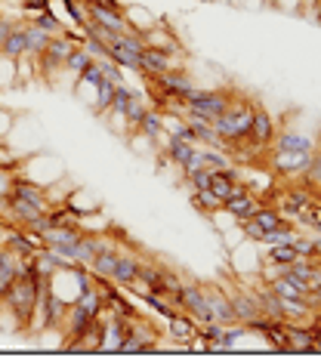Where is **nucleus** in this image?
<instances>
[{
    "mask_svg": "<svg viewBox=\"0 0 321 361\" xmlns=\"http://www.w3.org/2000/svg\"><path fill=\"white\" fill-rule=\"evenodd\" d=\"M253 99L247 96H235V102L226 108L223 114H219L217 121H213V133H217L219 139V151H235L241 148V142H244L247 130H251V118H253Z\"/></svg>",
    "mask_w": 321,
    "mask_h": 361,
    "instance_id": "obj_1",
    "label": "nucleus"
},
{
    "mask_svg": "<svg viewBox=\"0 0 321 361\" xmlns=\"http://www.w3.org/2000/svg\"><path fill=\"white\" fill-rule=\"evenodd\" d=\"M235 96H238L235 86H223V90H198L195 86L182 102H173V108L176 112H182L185 118H198V121L213 124V121H217L219 114L235 102Z\"/></svg>",
    "mask_w": 321,
    "mask_h": 361,
    "instance_id": "obj_2",
    "label": "nucleus"
},
{
    "mask_svg": "<svg viewBox=\"0 0 321 361\" xmlns=\"http://www.w3.org/2000/svg\"><path fill=\"white\" fill-rule=\"evenodd\" d=\"M148 84L158 90V96H164L167 102H182L185 96H189L191 90H195V81H191V75L189 71H182V68H167L164 75H155V77H148Z\"/></svg>",
    "mask_w": 321,
    "mask_h": 361,
    "instance_id": "obj_3",
    "label": "nucleus"
},
{
    "mask_svg": "<svg viewBox=\"0 0 321 361\" xmlns=\"http://www.w3.org/2000/svg\"><path fill=\"white\" fill-rule=\"evenodd\" d=\"M275 133H278V127H275L272 114H269L266 108L256 102L253 105V118H251V130H247V136H244V142H241V146H247V148H253V151L272 148Z\"/></svg>",
    "mask_w": 321,
    "mask_h": 361,
    "instance_id": "obj_4",
    "label": "nucleus"
},
{
    "mask_svg": "<svg viewBox=\"0 0 321 361\" xmlns=\"http://www.w3.org/2000/svg\"><path fill=\"white\" fill-rule=\"evenodd\" d=\"M176 309H182L185 315H191L198 324L213 321L210 306H207V297H204V284H185L182 281L180 293H176Z\"/></svg>",
    "mask_w": 321,
    "mask_h": 361,
    "instance_id": "obj_5",
    "label": "nucleus"
},
{
    "mask_svg": "<svg viewBox=\"0 0 321 361\" xmlns=\"http://www.w3.org/2000/svg\"><path fill=\"white\" fill-rule=\"evenodd\" d=\"M130 133L139 136V139L155 142V146H164V139H167V127H164V112H161V108H146V114H142L139 124L133 127Z\"/></svg>",
    "mask_w": 321,
    "mask_h": 361,
    "instance_id": "obj_6",
    "label": "nucleus"
},
{
    "mask_svg": "<svg viewBox=\"0 0 321 361\" xmlns=\"http://www.w3.org/2000/svg\"><path fill=\"white\" fill-rule=\"evenodd\" d=\"M272 151H294V155H312L315 151V139L303 130H281L272 139Z\"/></svg>",
    "mask_w": 321,
    "mask_h": 361,
    "instance_id": "obj_7",
    "label": "nucleus"
},
{
    "mask_svg": "<svg viewBox=\"0 0 321 361\" xmlns=\"http://www.w3.org/2000/svg\"><path fill=\"white\" fill-rule=\"evenodd\" d=\"M204 297H207V306H210V315L213 321L219 324H235V309H232V300L223 287L217 284H204Z\"/></svg>",
    "mask_w": 321,
    "mask_h": 361,
    "instance_id": "obj_8",
    "label": "nucleus"
},
{
    "mask_svg": "<svg viewBox=\"0 0 321 361\" xmlns=\"http://www.w3.org/2000/svg\"><path fill=\"white\" fill-rule=\"evenodd\" d=\"M198 324L191 315H185L182 309H173V312L167 315V334H170V340H176L180 346H189V340H195V334H198Z\"/></svg>",
    "mask_w": 321,
    "mask_h": 361,
    "instance_id": "obj_9",
    "label": "nucleus"
},
{
    "mask_svg": "<svg viewBox=\"0 0 321 361\" xmlns=\"http://www.w3.org/2000/svg\"><path fill=\"white\" fill-rule=\"evenodd\" d=\"M284 334H288L290 355H315V343H312V328L299 321H284Z\"/></svg>",
    "mask_w": 321,
    "mask_h": 361,
    "instance_id": "obj_10",
    "label": "nucleus"
},
{
    "mask_svg": "<svg viewBox=\"0 0 321 361\" xmlns=\"http://www.w3.org/2000/svg\"><path fill=\"white\" fill-rule=\"evenodd\" d=\"M247 185L238 179V173H235L232 167H223V170H210V192L217 194L219 201H229L232 194L244 192Z\"/></svg>",
    "mask_w": 321,
    "mask_h": 361,
    "instance_id": "obj_11",
    "label": "nucleus"
},
{
    "mask_svg": "<svg viewBox=\"0 0 321 361\" xmlns=\"http://www.w3.org/2000/svg\"><path fill=\"white\" fill-rule=\"evenodd\" d=\"M139 269H142V259L136 254H118V263H115V272H111V281L118 287H136L139 284Z\"/></svg>",
    "mask_w": 321,
    "mask_h": 361,
    "instance_id": "obj_12",
    "label": "nucleus"
},
{
    "mask_svg": "<svg viewBox=\"0 0 321 361\" xmlns=\"http://www.w3.org/2000/svg\"><path fill=\"white\" fill-rule=\"evenodd\" d=\"M167 68H173V56L164 53L158 47H142L139 49V75L146 77H155V75H164Z\"/></svg>",
    "mask_w": 321,
    "mask_h": 361,
    "instance_id": "obj_13",
    "label": "nucleus"
},
{
    "mask_svg": "<svg viewBox=\"0 0 321 361\" xmlns=\"http://www.w3.org/2000/svg\"><path fill=\"white\" fill-rule=\"evenodd\" d=\"M256 207H260V201H256V194H253L251 189H244V192L232 194L229 201H223V210L229 213L235 222H244V220H251V216L256 213Z\"/></svg>",
    "mask_w": 321,
    "mask_h": 361,
    "instance_id": "obj_14",
    "label": "nucleus"
},
{
    "mask_svg": "<svg viewBox=\"0 0 321 361\" xmlns=\"http://www.w3.org/2000/svg\"><path fill=\"white\" fill-rule=\"evenodd\" d=\"M312 155H294V151H272V170L281 176H303Z\"/></svg>",
    "mask_w": 321,
    "mask_h": 361,
    "instance_id": "obj_15",
    "label": "nucleus"
},
{
    "mask_svg": "<svg viewBox=\"0 0 321 361\" xmlns=\"http://www.w3.org/2000/svg\"><path fill=\"white\" fill-rule=\"evenodd\" d=\"M0 56H6V59H19V56H25V22H13L10 25L3 43H0Z\"/></svg>",
    "mask_w": 321,
    "mask_h": 361,
    "instance_id": "obj_16",
    "label": "nucleus"
},
{
    "mask_svg": "<svg viewBox=\"0 0 321 361\" xmlns=\"http://www.w3.org/2000/svg\"><path fill=\"white\" fill-rule=\"evenodd\" d=\"M266 247H269L266 263H269V266H275V269H281V272L288 269V266H290V263H294V259L299 256L294 244H266Z\"/></svg>",
    "mask_w": 321,
    "mask_h": 361,
    "instance_id": "obj_17",
    "label": "nucleus"
},
{
    "mask_svg": "<svg viewBox=\"0 0 321 361\" xmlns=\"http://www.w3.org/2000/svg\"><path fill=\"white\" fill-rule=\"evenodd\" d=\"M251 220L263 229V232H272V229H278V226H284V222H288V216L278 210V207H263V204H260Z\"/></svg>",
    "mask_w": 321,
    "mask_h": 361,
    "instance_id": "obj_18",
    "label": "nucleus"
},
{
    "mask_svg": "<svg viewBox=\"0 0 321 361\" xmlns=\"http://www.w3.org/2000/svg\"><path fill=\"white\" fill-rule=\"evenodd\" d=\"M47 43H49V34L40 31V28L31 25V22H25V53L38 59V56L47 49Z\"/></svg>",
    "mask_w": 321,
    "mask_h": 361,
    "instance_id": "obj_19",
    "label": "nucleus"
},
{
    "mask_svg": "<svg viewBox=\"0 0 321 361\" xmlns=\"http://www.w3.org/2000/svg\"><path fill=\"white\" fill-rule=\"evenodd\" d=\"M185 124H189L191 136H195V142H201V146H219L217 133H213V124H207V121H198V118H185Z\"/></svg>",
    "mask_w": 321,
    "mask_h": 361,
    "instance_id": "obj_20",
    "label": "nucleus"
},
{
    "mask_svg": "<svg viewBox=\"0 0 321 361\" xmlns=\"http://www.w3.org/2000/svg\"><path fill=\"white\" fill-rule=\"evenodd\" d=\"M124 84V81H120ZM115 86L118 81H111V77H102V81L96 84V102H93V108H96V114H105L111 105V96H115Z\"/></svg>",
    "mask_w": 321,
    "mask_h": 361,
    "instance_id": "obj_21",
    "label": "nucleus"
},
{
    "mask_svg": "<svg viewBox=\"0 0 321 361\" xmlns=\"http://www.w3.org/2000/svg\"><path fill=\"white\" fill-rule=\"evenodd\" d=\"M28 22H31V25H38L40 31H47L49 38H56V34L68 31V28L62 25V22L56 19V16H53V13H49V10H44V13H31V19H28Z\"/></svg>",
    "mask_w": 321,
    "mask_h": 361,
    "instance_id": "obj_22",
    "label": "nucleus"
},
{
    "mask_svg": "<svg viewBox=\"0 0 321 361\" xmlns=\"http://www.w3.org/2000/svg\"><path fill=\"white\" fill-rule=\"evenodd\" d=\"M93 62V56L87 53V49H84L81 47V43H77V47L75 49H71V56H68V59H65V71H68V75L71 77H81V71L84 68H87V65Z\"/></svg>",
    "mask_w": 321,
    "mask_h": 361,
    "instance_id": "obj_23",
    "label": "nucleus"
},
{
    "mask_svg": "<svg viewBox=\"0 0 321 361\" xmlns=\"http://www.w3.org/2000/svg\"><path fill=\"white\" fill-rule=\"evenodd\" d=\"M191 204H195L201 213H207V216L217 213V210H223V201H219L210 189H207V192H191Z\"/></svg>",
    "mask_w": 321,
    "mask_h": 361,
    "instance_id": "obj_24",
    "label": "nucleus"
},
{
    "mask_svg": "<svg viewBox=\"0 0 321 361\" xmlns=\"http://www.w3.org/2000/svg\"><path fill=\"white\" fill-rule=\"evenodd\" d=\"M38 77V59L34 56H19L16 59V84H31Z\"/></svg>",
    "mask_w": 321,
    "mask_h": 361,
    "instance_id": "obj_25",
    "label": "nucleus"
},
{
    "mask_svg": "<svg viewBox=\"0 0 321 361\" xmlns=\"http://www.w3.org/2000/svg\"><path fill=\"white\" fill-rule=\"evenodd\" d=\"M299 179L306 185H312V189H321V146H315V151L309 158V167H306V173Z\"/></svg>",
    "mask_w": 321,
    "mask_h": 361,
    "instance_id": "obj_26",
    "label": "nucleus"
},
{
    "mask_svg": "<svg viewBox=\"0 0 321 361\" xmlns=\"http://www.w3.org/2000/svg\"><path fill=\"white\" fill-rule=\"evenodd\" d=\"M182 176H185V183L191 185V192H207L210 189V170L207 167H191V170H185Z\"/></svg>",
    "mask_w": 321,
    "mask_h": 361,
    "instance_id": "obj_27",
    "label": "nucleus"
},
{
    "mask_svg": "<svg viewBox=\"0 0 321 361\" xmlns=\"http://www.w3.org/2000/svg\"><path fill=\"white\" fill-rule=\"evenodd\" d=\"M13 179H16V173L6 170L3 164H0V194H3V198H10V192H13Z\"/></svg>",
    "mask_w": 321,
    "mask_h": 361,
    "instance_id": "obj_28",
    "label": "nucleus"
},
{
    "mask_svg": "<svg viewBox=\"0 0 321 361\" xmlns=\"http://www.w3.org/2000/svg\"><path fill=\"white\" fill-rule=\"evenodd\" d=\"M241 229H244V235L251 238V241H256V244H263V238H266V232H263L253 220H244V222H241Z\"/></svg>",
    "mask_w": 321,
    "mask_h": 361,
    "instance_id": "obj_29",
    "label": "nucleus"
},
{
    "mask_svg": "<svg viewBox=\"0 0 321 361\" xmlns=\"http://www.w3.org/2000/svg\"><path fill=\"white\" fill-rule=\"evenodd\" d=\"M22 6H25V13H44V10H49V0H22Z\"/></svg>",
    "mask_w": 321,
    "mask_h": 361,
    "instance_id": "obj_30",
    "label": "nucleus"
},
{
    "mask_svg": "<svg viewBox=\"0 0 321 361\" xmlns=\"http://www.w3.org/2000/svg\"><path fill=\"white\" fill-rule=\"evenodd\" d=\"M10 275H6V272L3 269H0V300H3V293H6V287H10Z\"/></svg>",
    "mask_w": 321,
    "mask_h": 361,
    "instance_id": "obj_31",
    "label": "nucleus"
},
{
    "mask_svg": "<svg viewBox=\"0 0 321 361\" xmlns=\"http://www.w3.org/2000/svg\"><path fill=\"white\" fill-rule=\"evenodd\" d=\"M10 25H13V19H3V16H0V43H3L6 31H10Z\"/></svg>",
    "mask_w": 321,
    "mask_h": 361,
    "instance_id": "obj_32",
    "label": "nucleus"
}]
</instances>
